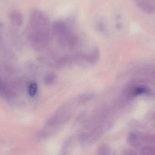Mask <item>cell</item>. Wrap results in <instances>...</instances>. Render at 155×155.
I'll return each mask as SVG.
<instances>
[{"mask_svg": "<svg viewBox=\"0 0 155 155\" xmlns=\"http://www.w3.org/2000/svg\"><path fill=\"white\" fill-rule=\"evenodd\" d=\"M9 17L11 21L16 25H21L23 22V17L22 14L17 11L11 12Z\"/></svg>", "mask_w": 155, "mask_h": 155, "instance_id": "277c9868", "label": "cell"}, {"mask_svg": "<svg viewBox=\"0 0 155 155\" xmlns=\"http://www.w3.org/2000/svg\"><path fill=\"white\" fill-rule=\"evenodd\" d=\"M143 155H155V147L151 146L144 147L141 150Z\"/></svg>", "mask_w": 155, "mask_h": 155, "instance_id": "9c48e42d", "label": "cell"}, {"mask_svg": "<svg viewBox=\"0 0 155 155\" xmlns=\"http://www.w3.org/2000/svg\"><path fill=\"white\" fill-rule=\"evenodd\" d=\"M50 20L46 14L39 10H34L29 18L28 35L32 45L40 48L49 41L52 31Z\"/></svg>", "mask_w": 155, "mask_h": 155, "instance_id": "6da1fadb", "label": "cell"}, {"mask_svg": "<svg viewBox=\"0 0 155 155\" xmlns=\"http://www.w3.org/2000/svg\"><path fill=\"white\" fill-rule=\"evenodd\" d=\"M69 107L65 105L51 117L45 124V129H54L66 122L71 116Z\"/></svg>", "mask_w": 155, "mask_h": 155, "instance_id": "3957f363", "label": "cell"}, {"mask_svg": "<svg viewBox=\"0 0 155 155\" xmlns=\"http://www.w3.org/2000/svg\"><path fill=\"white\" fill-rule=\"evenodd\" d=\"M57 76L54 73H49L47 74L44 78V82L47 85H51L56 81Z\"/></svg>", "mask_w": 155, "mask_h": 155, "instance_id": "52a82bcc", "label": "cell"}, {"mask_svg": "<svg viewBox=\"0 0 155 155\" xmlns=\"http://www.w3.org/2000/svg\"><path fill=\"white\" fill-rule=\"evenodd\" d=\"M38 91V85L35 82H32L28 86V92L30 96L34 97L36 95Z\"/></svg>", "mask_w": 155, "mask_h": 155, "instance_id": "ba28073f", "label": "cell"}, {"mask_svg": "<svg viewBox=\"0 0 155 155\" xmlns=\"http://www.w3.org/2000/svg\"><path fill=\"white\" fill-rule=\"evenodd\" d=\"M111 151L109 147L106 145H101L98 148L97 155H110Z\"/></svg>", "mask_w": 155, "mask_h": 155, "instance_id": "30bf717a", "label": "cell"}, {"mask_svg": "<svg viewBox=\"0 0 155 155\" xmlns=\"http://www.w3.org/2000/svg\"><path fill=\"white\" fill-rule=\"evenodd\" d=\"M127 142L131 146L134 148H138L141 145L139 139L134 133L129 134L127 137Z\"/></svg>", "mask_w": 155, "mask_h": 155, "instance_id": "5b68a950", "label": "cell"}, {"mask_svg": "<svg viewBox=\"0 0 155 155\" xmlns=\"http://www.w3.org/2000/svg\"><path fill=\"white\" fill-rule=\"evenodd\" d=\"M124 155H138L133 150L130 149H126L124 151Z\"/></svg>", "mask_w": 155, "mask_h": 155, "instance_id": "8fae6325", "label": "cell"}, {"mask_svg": "<svg viewBox=\"0 0 155 155\" xmlns=\"http://www.w3.org/2000/svg\"><path fill=\"white\" fill-rule=\"evenodd\" d=\"M52 33L62 45L73 46L76 41V37L68 25L63 21H57L52 25Z\"/></svg>", "mask_w": 155, "mask_h": 155, "instance_id": "7a4b0ae2", "label": "cell"}, {"mask_svg": "<svg viewBox=\"0 0 155 155\" xmlns=\"http://www.w3.org/2000/svg\"><path fill=\"white\" fill-rule=\"evenodd\" d=\"M138 6L142 11L147 13H153L155 11L154 7L147 2H139L138 3Z\"/></svg>", "mask_w": 155, "mask_h": 155, "instance_id": "8992f818", "label": "cell"}]
</instances>
